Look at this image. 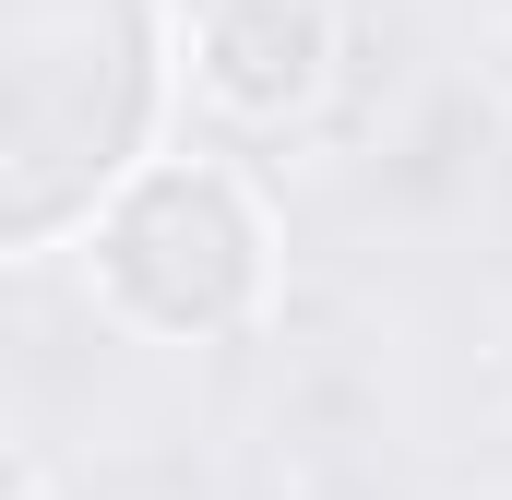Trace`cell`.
Segmentation results:
<instances>
[{"mask_svg":"<svg viewBox=\"0 0 512 500\" xmlns=\"http://www.w3.org/2000/svg\"><path fill=\"white\" fill-rule=\"evenodd\" d=\"M155 131V12L143 0H0V250L96 215Z\"/></svg>","mask_w":512,"mask_h":500,"instance_id":"obj_1","label":"cell"},{"mask_svg":"<svg viewBox=\"0 0 512 500\" xmlns=\"http://www.w3.org/2000/svg\"><path fill=\"white\" fill-rule=\"evenodd\" d=\"M96 262L120 286V310H143L155 334H227L262 298V227L227 179H191V167H155L131 179L96 227Z\"/></svg>","mask_w":512,"mask_h":500,"instance_id":"obj_2","label":"cell"}]
</instances>
